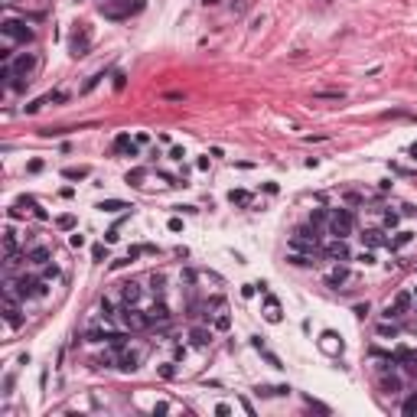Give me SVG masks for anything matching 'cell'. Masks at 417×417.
I'll return each mask as SVG.
<instances>
[{
	"mask_svg": "<svg viewBox=\"0 0 417 417\" xmlns=\"http://www.w3.org/2000/svg\"><path fill=\"white\" fill-rule=\"evenodd\" d=\"M160 375H163V378H173V375H176V369H173V362L160 365Z\"/></svg>",
	"mask_w": 417,
	"mask_h": 417,
	"instance_id": "obj_37",
	"label": "cell"
},
{
	"mask_svg": "<svg viewBox=\"0 0 417 417\" xmlns=\"http://www.w3.org/2000/svg\"><path fill=\"white\" fill-rule=\"evenodd\" d=\"M91 254H95V261H101L108 251H104V245H95V248H91Z\"/></svg>",
	"mask_w": 417,
	"mask_h": 417,
	"instance_id": "obj_40",
	"label": "cell"
},
{
	"mask_svg": "<svg viewBox=\"0 0 417 417\" xmlns=\"http://www.w3.org/2000/svg\"><path fill=\"white\" fill-rule=\"evenodd\" d=\"M362 241L369 248H378V245H388V238H385L382 228H369V232H362Z\"/></svg>",
	"mask_w": 417,
	"mask_h": 417,
	"instance_id": "obj_14",
	"label": "cell"
},
{
	"mask_svg": "<svg viewBox=\"0 0 417 417\" xmlns=\"http://www.w3.org/2000/svg\"><path fill=\"white\" fill-rule=\"evenodd\" d=\"M101 313L104 316H117L114 313V300H111V297H104V300H101Z\"/></svg>",
	"mask_w": 417,
	"mask_h": 417,
	"instance_id": "obj_34",
	"label": "cell"
},
{
	"mask_svg": "<svg viewBox=\"0 0 417 417\" xmlns=\"http://www.w3.org/2000/svg\"><path fill=\"white\" fill-rule=\"evenodd\" d=\"M140 359H144V352H140V349H121L117 362H121V369H124V372H134L137 365H140Z\"/></svg>",
	"mask_w": 417,
	"mask_h": 417,
	"instance_id": "obj_8",
	"label": "cell"
},
{
	"mask_svg": "<svg viewBox=\"0 0 417 417\" xmlns=\"http://www.w3.org/2000/svg\"><path fill=\"white\" fill-rule=\"evenodd\" d=\"M359 261H362V264H372V261H375V254H372V251H362V254H359Z\"/></svg>",
	"mask_w": 417,
	"mask_h": 417,
	"instance_id": "obj_42",
	"label": "cell"
},
{
	"mask_svg": "<svg viewBox=\"0 0 417 417\" xmlns=\"http://www.w3.org/2000/svg\"><path fill=\"white\" fill-rule=\"evenodd\" d=\"M0 33H3V42H10V46H16V42L26 46V42L33 39V29H29L26 23H20V20H7L3 26H0Z\"/></svg>",
	"mask_w": 417,
	"mask_h": 417,
	"instance_id": "obj_4",
	"label": "cell"
},
{
	"mask_svg": "<svg viewBox=\"0 0 417 417\" xmlns=\"http://www.w3.org/2000/svg\"><path fill=\"white\" fill-rule=\"evenodd\" d=\"M10 388H13V375L3 378V395H10Z\"/></svg>",
	"mask_w": 417,
	"mask_h": 417,
	"instance_id": "obj_43",
	"label": "cell"
},
{
	"mask_svg": "<svg viewBox=\"0 0 417 417\" xmlns=\"http://www.w3.org/2000/svg\"><path fill=\"white\" fill-rule=\"evenodd\" d=\"M3 316H7V326L10 329H20L23 326V310H20V297H13V294H3Z\"/></svg>",
	"mask_w": 417,
	"mask_h": 417,
	"instance_id": "obj_6",
	"label": "cell"
},
{
	"mask_svg": "<svg viewBox=\"0 0 417 417\" xmlns=\"http://www.w3.org/2000/svg\"><path fill=\"white\" fill-rule=\"evenodd\" d=\"M144 176H147L144 170H130V173H127V183H130V186H140V179H144Z\"/></svg>",
	"mask_w": 417,
	"mask_h": 417,
	"instance_id": "obj_33",
	"label": "cell"
},
{
	"mask_svg": "<svg viewBox=\"0 0 417 417\" xmlns=\"http://www.w3.org/2000/svg\"><path fill=\"white\" fill-rule=\"evenodd\" d=\"M382 388H385V391H391V395H395V391H401V382H398L395 375H385V378H382Z\"/></svg>",
	"mask_w": 417,
	"mask_h": 417,
	"instance_id": "obj_27",
	"label": "cell"
},
{
	"mask_svg": "<svg viewBox=\"0 0 417 417\" xmlns=\"http://www.w3.org/2000/svg\"><path fill=\"white\" fill-rule=\"evenodd\" d=\"M316 245H320V232H316V225H300L294 232V238H290V251H307V254H313L316 251Z\"/></svg>",
	"mask_w": 417,
	"mask_h": 417,
	"instance_id": "obj_1",
	"label": "cell"
},
{
	"mask_svg": "<svg viewBox=\"0 0 417 417\" xmlns=\"http://www.w3.org/2000/svg\"><path fill=\"white\" fill-rule=\"evenodd\" d=\"M212 326L219 329V333H228V329H232V316L225 313V307H222V313H219V316H215V320H212Z\"/></svg>",
	"mask_w": 417,
	"mask_h": 417,
	"instance_id": "obj_22",
	"label": "cell"
},
{
	"mask_svg": "<svg viewBox=\"0 0 417 417\" xmlns=\"http://www.w3.org/2000/svg\"><path fill=\"white\" fill-rule=\"evenodd\" d=\"M287 385H277V388H271V385H261L258 388V395H264V398H271V395H287Z\"/></svg>",
	"mask_w": 417,
	"mask_h": 417,
	"instance_id": "obj_24",
	"label": "cell"
},
{
	"mask_svg": "<svg viewBox=\"0 0 417 417\" xmlns=\"http://www.w3.org/2000/svg\"><path fill=\"white\" fill-rule=\"evenodd\" d=\"M378 336H382V339H395V336H398V326H388V323H382V326H378Z\"/></svg>",
	"mask_w": 417,
	"mask_h": 417,
	"instance_id": "obj_29",
	"label": "cell"
},
{
	"mask_svg": "<svg viewBox=\"0 0 417 417\" xmlns=\"http://www.w3.org/2000/svg\"><path fill=\"white\" fill-rule=\"evenodd\" d=\"M346 281H349V271H346V264H336L333 271H329V277H326V284H329V287H336V290H339Z\"/></svg>",
	"mask_w": 417,
	"mask_h": 417,
	"instance_id": "obj_12",
	"label": "cell"
},
{
	"mask_svg": "<svg viewBox=\"0 0 417 417\" xmlns=\"http://www.w3.org/2000/svg\"><path fill=\"white\" fill-rule=\"evenodd\" d=\"M326 254H329V258L336 261V264H346V261L352 258V254H349V248H346V238H336V241H329Z\"/></svg>",
	"mask_w": 417,
	"mask_h": 417,
	"instance_id": "obj_7",
	"label": "cell"
},
{
	"mask_svg": "<svg viewBox=\"0 0 417 417\" xmlns=\"http://www.w3.org/2000/svg\"><path fill=\"white\" fill-rule=\"evenodd\" d=\"M320 349L326 352V356H339V352H342V339L336 333H323L320 336Z\"/></svg>",
	"mask_w": 417,
	"mask_h": 417,
	"instance_id": "obj_9",
	"label": "cell"
},
{
	"mask_svg": "<svg viewBox=\"0 0 417 417\" xmlns=\"http://www.w3.org/2000/svg\"><path fill=\"white\" fill-rule=\"evenodd\" d=\"M398 222H401V215H398V212H391V209L382 215V225H385V228H398Z\"/></svg>",
	"mask_w": 417,
	"mask_h": 417,
	"instance_id": "obj_28",
	"label": "cell"
},
{
	"mask_svg": "<svg viewBox=\"0 0 417 417\" xmlns=\"http://www.w3.org/2000/svg\"><path fill=\"white\" fill-rule=\"evenodd\" d=\"M411 310H414V297H411V290H401V294H395V300H388L385 320H401V316H408Z\"/></svg>",
	"mask_w": 417,
	"mask_h": 417,
	"instance_id": "obj_5",
	"label": "cell"
},
{
	"mask_svg": "<svg viewBox=\"0 0 417 417\" xmlns=\"http://www.w3.org/2000/svg\"><path fill=\"white\" fill-rule=\"evenodd\" d=\"M59 228H62V232H72V228H75V215H62Z\"/></svg>",
	"mask_w": 417,
	"mask_h": 417,
	"instance_id": "obj_31",
	"label": "cell"
},
{
	"mask_svg": "<svg viewBox=\"0 0 417 417\" xmlns=\"http://www.w3.org/2000/svg\"><path fill=\"white\" fill-rule=\"evenodd\" d=\"M228 202H232V205H248V202H251V192H245V189H232V192H228Z\"/></svg>",
	"mask_w": 417,
	"mask_h": 417,
	"instance_id": "obj_23",
	"label": "cell"
},
{
	"mask_svg": "<svg viewBox=\"0 0 417 417\" xmlns=\"http://www.w3.org/2000/svg\"><path fill=\"white\" fill-rule=\"evenodd\" d=\"M173 411V404H166V401H157L153 404V414H170Z\"/></svg>",
	"mask_w": 417,
	"mask_h": 417,
	"instance_id": "obj_35",
	"label": "cell"
},
{
	"mask_svg": "<svg viewBox=\"0 0 417 417\" xmlns=\"http://www.w3.org/2000/svg\"><path fill=\"white\" fill-rule=\"evenodd\" d=\"M114 153L137 157V140H130V134H117V137H114Z\"/></svg>",
	"mask_w": 417,
	"mask_h": 417,
	"instance_id": "obj_11",
	"label": "cell"
},
{
	"mask_svg": "<svg viewBox=\"0 0 417 417\" xmlns=\"http://www.w3.org/2000/svg\"><path fill=\"white\" fill-rule=\"evenodd\" d=\"M411 241H414V232H411V228H404V232H398L395 238H388V248H391V251H401V248H408Z\"/></svg>",
	"mask_w": 417,
	"mask_h": 417,
	"instance_id": "obj_13",
	"label": "cell"
},
{
	"mask_svg": "<svg viewBox=\"0 0 417 417\" xmlns=\"http://www.w3.org/2000/svg\"><path fill=\"white\" fill-rule=\"evenodd\" d=\"M88 166H65V170H62V176H65V179H85V176H88Z\"/></svg>",
	"mask_w": 417,
	"mask_h": 417,
	"instance_id": "obj_21",
	"label": "cell"
},
{
	"mask_svg": "<svg viewBox=\"0 0 417 417\" xmlns=\"http://www.w3.org/2000/svg\"><path fill=\"white\" fill-rule=\"evenodd\" d=\"M189 342H192V346H209V342H212V329L196 326V329L189 333Z\"/></svg>",
	"mask_w": 417,
	"mask_h": 417,
	"instance_id": "obj_15",
	"label": "cell"
},
{
	"mask_svg": "<svg viewBox=\"0 0 417 417\" xmlns=\"http://www.w3.org/2000/svg\"><path fill=\"white\" fill-rule=\"evenodd\" d=\"M170 157H173V160H183V157H186V150H183V147H173Z\"/></svg>",
	"mask_w": 417,
	"mask_h": 417,
	"instance_id": "obj_41",
	"label": "cell"
},
{
	"mask_svg": "<svg viewBox=\"0 0 417 417\" xmlns=\"http://www.w3.org/2000/svg\"><path fill=\"white\" fill-rule=\"evenodd\" d=\"M140 300V284H124V290H121V303H130V307H134V303Z\"/></svg>",
	"mask_w": 417,
	"mask_h": 417,
	"instance_id": "obj_16",
	"label": "cell"
},
{
	"mask_svg": "<svg viewBox=\"0 0 417 417\" xmlns=\"http://www.w3.org/2000/svg\"><path fill=\"white\" fill-rule=\"evenodd\" d=\"M68 245H72V248H85V235L72 232V238H68Z\"/></svg>",
	"mask_w": 417,
	"mask_h": 417,
	"instance_id": "obj_36",
	"label": "cell"
},
{
	"mask_svg": "<svg viewBox=\"0 0 417 417\" xmlns=\"http://www.w3.org/2000/svg\"><path fill=\"white\" fill-rule=\"evenodd\" d=\"M166 225H170V232H183V219H170Z\"/></svg>",
	"mask_w": 417,
	"mask_h": 417,
	"instance_id": "obj_39",
	"label": "cell"
},
{
	"mask_svg": "<svg viewBox=\"0 0 417 417\" xmlns=\"http://www.w3.org/2000/svg\"><path fill=\"white\" fill-rule=\"evenodd\" d=\"M85 49H88V33H75L72 36V55H85Z\"/></svg>",
	"mask_w": 417,
	"mask_h": 417,
	"instance_id": "obj_17",
	"label": "cell"
},
{
	"mask_svg": "<svg viewBox=\"0 0 417 417\" xmlns=\"http://www.w3.org/2000/svg\"><path fill=\"white\" fill-rule=\"evenodd\" d=\"M49 258H52V251H49V248H33V251H29V261H33V264H39V267H46Z\"/></svg>",
	"mask_w": 417,
	"mask_h": 417,
	"instance_id": "obj_18",
	"label": "cell"
},
{
	"mask_svg": "<svg viewBox=\"0 0 417 417\" xmlns=\"http://www.w3.org/2000/svg\"><path fill=\"white\" fill-rule=\"evenodd\" d=\"M101 78H104V75H101V72H98V75H91V78H88V82H85V88H82V91H91V88H95V85H98V82H101Z\"/></svg>",
	"mask_w": 417,
	"mask_h": 417,
	"instance_id": "obj_38",
	"label": "cell"
},
{
	"mask_svg": "<svg viewBox=\"0 0 417 417\" xmlns=\"http://www.w3.org/2000/svg\"><path fill=\"white\" fill-rule=\"evenodd\" d=\"M98 209H101V212H124V209H130V205L121 202V199H104V202H98Z\"/></svg>",
	"mask_w": 417,
	"mask_h": 417,
	"instance_id": "obj_19",
	"label": "cell"
},
{
	"mask_svg": "<svg viewBox=\"0 0 417 417\" xmlns=\"http://www.w3.org/2000/svg\"><path fill=\"white\" fill-rule=\"evenodd\" d=\"M401 411H404V414H417V395H411L408 401L401 404Z\"/></svg>",
	"mask_w": 417,
	"mask_h": 417,
	"instance_id": "obj_30",
	"label": "cell"
},
{
	"mask_svg": "<svg viewBox=\"0 0 417 417\" xmlns=\"http://www.w3.org/2000/svg\"><path fill=\"white\" fill-rule=\"evenodd\" d=\"M408 157H411V160H417V144H411V147H408Z\"/></svg>",
	"mask_w": 417,
	"mask_h": 417,
	"instance_id": "obj_45",
	"label": "cell"
},
{
	"mask_svg": "<svg viewBox=\"0 0 417 417\" xmlns=\"http://www.w3.org/2000/svg\"><path fill=\"white\" fill-rule=\"evenodd\" d=\"M114 352H117V349H114ZM114 352H104V356H98V359H95V365H98V369H111V365L117 362Z\"/></svg>",
	"mask_w": 417,
	"mask_h": 417,
	"instance_id": "obj_26",
	"label": "cell"
},
{
	"mask_svg": "<svg viewBox=\"0 0 417 417\" xmlns=\"http://www.w3.org/2000/svg\"><path fill=\"white\" fill-rule=\"evenodd\" d=\"M117 320H121L124 329H147V326H150V316H147L144 310L130 307V303H121V310H117Z\"/></svg>",
	"mask_w": 417,
	"mask_h": 417,
	"instance_id": "obj_3",
	"label": "cell"
},
{
	"mask_svg": "<svg viewBox=\"0 0 417 417\" xmlns=\"http://www.w3.org/2000/svg\"><path fill=\"white\" fill-rule=\"evenodd\" d=\"M323 222H329V215L323 212V209H316V212L310 215V225H323Z\"/></svg>",
	"mask_w": 417,
	"mask_h": 417,
	"instance_id": "obj_32",
	"label": "cell"
},
{
	"mask_svg": "<svg viewBox=\"0 0 417 417\" xmlns=\"http://www.w3.org/2000/svg\"><path fill=\"white\" fill-rule=\"evenodd\" d=\"M287 261H290V264H297V267H310V264H313V254H307V251H290Z\"/></svg>",
	"mask_w": 417,
	"mask_h": 417,
	"instance_id": "obj_20",
	"label": "cell"
},
{
	"mask_svg": "<svg viewBox=\"0 0 417 417\" xmlns=\"http://www.w3.org/2000/svg\"><path fill=\"white\" fill-rule=\"evenodd\" d=\"M352 228H356V219H352L349 209H333V212H329V235H336V238H349Z\"/></svg>",
	"mask_w": 417,
	"mask_h": 417,
	"instance_id": "obj_2",
	"label": "cell"
},
{
	"mask_svg": "<svg viewBox=\"0 0 417 417\" xmlns=\"http://www.w3.org/2000/svg\"><path fill=\"white\" fill-rule=\"evenodd\" d=\"M264 320H267V323H281V320H284L281 303H277V297H271V294L264 297Z\"/></svg>",
	"mask_w": 417,
	"mask_h": 417,
	"instance_id": "obj_10",
	"label": "cell"
},
{
	"mask_svg": "<svg viewBox=\"0 0 417 417\" xmlns=\"http://www.w3.org/2000/svg\"><path fill=\"white\" fill-rule=\"evenodd\" d=\"M313 98H320V101H342V98H346V91H316Z\"/></svg>",
	"mask_w": 417,
	"mask_h": 417,
	"instance_id": "obj_25",
	"label": "cell"
},
{
	"mask_svg": "<svg viewBox=\"0 0 417 417\" xmlns=\"http://www.w3.org/2000/svg\"><path fill=\"white\" fill-rule=\"evenodd\" d=\"M104 241H108V245H114V241H117V228H111V232L104 235Z\"/></svg>",
	"mask_w": 417,
	"mask_h": 417,
	"instance_id": "obj_44",
	"label": "cell"
}]
</instances>
